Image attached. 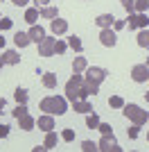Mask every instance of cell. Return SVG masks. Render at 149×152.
I'll return each instance as SVG.
<instances>
[{
    "instance_id": "cell-37",
    "label": "cell",
    "mask_w": 149,
    "mask_h": 152,
    "mask_svg": "<svg viewBox=\"0 0 149 152\" xmlns=\"http://www.w3.org/2000/svg\"><path fill=\"white\" fill-rule=\"evenodd\" d=\"M97 129L102 132V136H104V134H113V132H111V125H108V123H99Z\"/></svg>"
},
{
    "instance_id": "cell-18",
    "label": "cell",
    "mask_w": 149,
    "mask_h": 152,
    "mask_svg": "<svg viewBox=\"0 0 149 152\" xmlns=\"http://www.w3.org/2000/svg\"><path fill=\"white\" fill-rule=\"evenodd\" d=\"M86 68H88L86 57H74L72 59V70H74V73H84Z\"/></svg>"
},
{
    "instance_id": "cell-17",
    "label": "cell",
    "mask_w": 149,
    "mask_h": 152,
    "mask_svg": "<svg viewBox=\"0 0 149 152\" xmlns=\"http://www.w3.org/2000/svg\"><path fill=\"white\" fill-rule=\"evenodd\" d=\"M14 43L18 45V48H27V45L32 43V41H30V34H27V32H16V37H14Z\"/></svg>"
},
{
    "instance_id": "cell-12",
    "label": "cell",
    "mask_w": 149,
    "mask_h": 152,
    "mask_svg": "<svg viewBox=\"0 0 149 152\" xmlns=\"http://www.w3.org/2000/svg\"><path fill=\"white\" fill-rule=\"evenodd\" d=\"M93 23H95L97 27H102V30H106V27H111L113 23H115V16H113V14H99Z\"/></svg>"
},
{
    "instance_id": "cell-11",
    "label": "cell",
    "mask_w": 149,
    "mask_h": 152,
    "mask_svg": "<svg viewBox=\"0 0 149 152\" xmlns=\"http://www.w3.org/2000/svg\"><path fill=\"white\" fill-rule=\"evenodd\" d=\"M27 34H30V41H32V43H36V45L45 39V30H43L41 25H32Z\"/></svg>"
},
{
    "instance_id": "cell-42",
    "label": "cell",
    "mask_w": 149,
    "mask_h": 152,
    "mask_svg": "<svg viewBox=\"0 0 149 152\" xmlns=\"http://www.w3.org/2000/svg\"><path fill=\"white\" fill-rule=\"evenodd\" d=\"M45 150H48L45 145H36V148H32V152H45Z\"/></svg>"
},
{
    "instance_id": "cell-39",
    "label": "cell",
    "mask_w": 149,
    "mask_h": 152,
    "mask_svg": "<svg viewBox=\"0 0 149 152\" xmlns=\"http://www.w3.org/2000/svg\"><path fill=\"white\" fill-rule=\"evenodd\" d=\"M7 134H9V127H7V125H0V139H5Z\"/></svg>"
},
{
    "instance_id": "cell-15",
    "label": "cell",
    "mask_w": 149,
    "mask_h": 152,
    "mask_svg": "<svg viewBox=\"0 0 149 152\" xmlns=\"http://www.w3.org/2000/svg\"><path fill=\"white\" fill-rule=\"evenodd\" d=\"M72 109L77 114H90V111H93V104L88 100H77V102H72Z\"/></svg>"
},
{
    "instance_id": "cell-25",
    "label": "cell",
    "mask_w": 149,
    "mask_h": 152,
    "mask_svg": "<svg viewBox=\"0 0 149 152\" xmlns=\"http://www.w3.org/2000/svg\"><path fill=\"white\" fill-rule=\"evenodd\" d=\"M136 39H138V45H140V48H149V30H140Z\"/></svg>"
},
{
    "instance_id": "cell-43",
    "label": "cell",
    "mask_w": 149,
    "mask_h": 152,
    "mask_svg": "<svg viewBox=\"0 0 149 152\" xmlns=\"http://www.w3.org/2000/svg\"><path fill=\"white\" fill-rule=\"evenodd\" d=\"M5 107H7V102H5V98H2V100H0V114L5 111Z\"/></svg>"
},
{
    "instance_id": "cell-1",
    "label": "cell",
    "mask_w": 149,
    "mask_h": 152,
    "mask_svg": "<svg viewBox=\"0 0 149 152\" xmlns=\"http://www.w3.org/2000/svg\"><path fill=\"white\" fill-rule=\"evenodd\" d=\"M38 109L41 111H45V114H52V116H63L66 111H68V102H66V98H61V95H48V98H43V100L38 102Z\"/></svg>"
},
{
    "instance_id": "cell-33",
    "label": "cell",
    "mask_w": 149,
    "mask_h": 152,
    "mask_svg": "<svg viewBox=\"0 0 149 152\" xmlns=\"http://www.w3.org/2000/svg\"><path fill=\"white\" fill-rule=\"evenodd\" d=\"M138 132H140V125H136V123H133V125L127 129V136H129V139H138Z\"/></svg>"
},
{
    "instance_id": "cell-23",
    "label": "cell",
    "mask_w": 149,
    "mask_h": 152,
    "mask_svg": "<svg viewBox=\"0 0 149 152\" xmlns=\"http://www.w3.org/2000/svg\"><path fill=\"white\" fill-rule=\"evenodd\" d=\"M27 98H30V93H27L25 89H20V86L14 91V100L18 102V104H27Z\"/></svg>"
},
{
    "instance_id": "cell-31",
    "label": "cell",
    "mask_w": 149,
    "mask_h": 152,
    "mask_svg": "<svg viewBox=\"0 0 149 152\" xmlns=\"http://www.w3.org/2000/svg\"><path fill=\"white\" fill-rule=\"evenodd\" d=\"M66 50H68V43H66V41H59V39H56V43H54V52H56V55H63Z\"/></svg>"
},
{
    "instance_id": "cell-50",
    "label": "cell",
    "mask_w": 149,
    "mask_h": 152,
    "mask_svg": "<svg viewBox=\"0 0 149 152\" xmlns=\"http://www.w3.org/2000/svg\"><path fill=\"white\" fill-rule=\"evenodd\" d=\"M0 2H2V0H0Z\"/></svg>"
},
{
    "instance_id": "cell-28",
    "label": "cell",
    "mask_w": 149,
    "mask_h": 152,
    "mask_svg": "<svg viewBox=\"0 0 149 152\" xmlns=\"http://www.w3.org/2000/svg\"><path fill=\"white\" fill-rule=\"evenodd\" d=\"M86 125L90 127V129H97V125H99V116L90 111V114H88V118H86Z\"/></svg>"
},
{
    "instance_id": "cell-13",
    "label": "cell",
    "mask_w": 149,
    "mask_h": 152,
    "mask_svg": "<svg viewBox=\"0 0 149 152\" xmlns=\"http://www.w3.org/2000/svg\"><path fill=\"white\" fill-rule=\"evenodd\" d=\"M36 125H38V129H41V132H50V129H54V118H52V114L41 116V118L36 121Z\"/></svg>"
},
{
    "instance_id": "cell-30",
    "label": "cell",
    "mask_w": 149,
    "mask_h": 152,
    "mask_svg": "<svg viewBox=\"0 0 149 152\" xmlns=\"http://www.w3.org/2000/svg\"><path fill=\"white\" fill-rule=\"evenodd\" d=\"M12 114H14V118L18 121L20 116H25V114H27V104H16V109H14Z\"/></svg>"
},
{
    "instance_id": "cell-38",
    "label": "cell",
    "mask_w": 149,
    "mask_h": 152,
    "mask_svg": "<svg viewBox=\"0 0 149 152\" xmlns=\"http://www.w3.org/2000/svg\"><path fill=\"white\" fill-rule=\"evenodd\" d=\"M34 5H36V9H43L50 5V0H34Z\"/></svg>"
},
{
    "instance_id": "cell-21",
    "label": "cell",
    "mask_w": 149,
    "mask_h": 152,
    "mask_svg": "<svg viewBox=\"0 0 149 152\" xmlns=\"http://www.w3.org/2000/svg\"><path fill=\"white\" fill-rule=\"evenodd\" d=\"M38 12H41V16H43V18H48V20H52V18H56V16H59L56 7H52V5L43 7V9H38Z\"/></svg>"
},
{
    "instance_id": "cell-29",
    "label": "cell",
    "mask_w": 149,
    "mask_h": 152,
    "mask_svg": "<svg viewBox=\"0 0 149 152\" xmlns=\"http://www.w3.org/2000/svg\"><path fill=\"white\" fill-rule=\"evenodd\" d=\"M127 14H136V0H120Z\"/></svg>"
},
{
    "instance_id": "cell-20",
    "label": "cell",
    "mask_w": 149,
    "mask_h": 152,
    "mask_svg": "<svg viewBox=\"0 0 149 152\" xmlns=\"http://www.w3.org/2000/svg\"><path fill=\"white\" fill-rule=\"evenodd\" d=\"M81 89L86 91L88 95H95L99 91V84H95V82H90V80H86V77H84V82H81Z\"/></svg>"
},
{
    "instance_id": "cell-44",
    "label": "cell",
    "mask_w": 149,
    "mask_h": 152,
    "mask_svg": "<svg viewBox=\"0 0 149 152\" xmlns=\"http://www.w3.org/2000/svg\"><path fill=\"white\" fill-rule=\"evenodd\" d=\"M0 48H5V37H0Z\"/></svg>"
},
{
    "instance_id": "cell-34",
    "label": "cell",
    "mask_w": 149,
    "mask_h": 152,
    "mask_svg": "<svg viewBox=\"0 0 149 152\" xmlns=\"http://www.w3.org/2000/svg\"><path fill=\"white\" fill-rule=\"evenodd\" d=\"M149 9V0H136V12H147Z\"/></svg>"
},
{
    "instance_id": "cell-4",
    "label": "cell",
    "mask_w": 149,
    "mask_h": 152,
    "mask_svg": "<svg viewBox=\"0 0 149 152\" xmlns=\"http://www.w3.org/2000/svg\"><path fill=\"white\" fill-rule=\"evenodd\" d=\"M127 25H129V30H147V25H149V18H147V14H140V12H136V14H129V20H127Z\"/></svg>"
},
{
    "instance_id": "cell-49",
    "label": "cell",
    "mask_w": 149,
    "mask_h": 152,
    "mask_svg": "<svg viewBox=\"0 0 149 152\" xmlns=\"http://www.w3.org/2000/svg\"><path fill=\"white\" fill-rule=\"evenodd\" d=\"M0 18H2V14H0Z\"/></svg>"
},
{
    "instance_id": "cell-27",
    "label": "cell",
    "mask_w": 149,
    "mask_h": 152,
    "mask_svg": "<svg viewBox=\"0 0 149 152\" xmlns=\"http://www.w3.org/2000/svg\"><path fill=\"white\" fill-rule=\"evenodd\" d=\"M68 48H72L74 52H81V48H84V45H81V39L79 37H70L68 39Z\"/></svg>"
},
{
    "instance_id": "cell-6",
    "label": "cell",
    "mask_w": 149,
    "mask_h": 152,
    "mask_svg": "<svg viewBox=\"0 0 149 152\" xmlns=\"http://www.w3.org/2000/svg\"><path fill=\"white\" fill-rule=\"evenodd\" d=\"M131 80L138 84H142L149 80V66L147 64H136L133 68H131Z\"/></svg>"
},
{
    "instance_id": "cell-3",
    "label": "cell",
    "mask_w": 149,
    "mask_h": 152,
    "mask_svg": "<svg viewBox=\"0 0 149 152\" xmlns=\"http://www.w3.org/2000/svg\"><path fill=\"white\" fill-rule=\"evenodd\" d=\"M86 98H88V93L81 89V84H79V82H74L72 77H70L68 84H66V100L77 102V100H86Z\"/></svg>"
},
{
    "instance_id": "cell-5",
    "label": "cell",
    "mask_w": 149,
    "mask_h": 152,
    "mask_svg": "<svg viewBox=\"0 0 149 152\" xmlns=\"http://www.w3.org/2000/svg\"><path fill=\"white\" fill-rule=\"evenodd\" d=\"M106 75H108V70L102 68V66H88L86 68V80H90L95 84H102L106 80Z\"/></svg>"
},
{
    "instance_id": "cell-24",
    "label": "cell",
    "mask_w": 149,
    "mask_h": 152,
    "mask_svg": "<svg viewBox=\"0 0 149 152\" xmlns=\"http://www.w3.org/2000/svg\"><path fill=\"white\" fill-rule=\"evenodd\" d=\"M56 141H59V136H56V134L52 132V129H50V132H45V141H43V145L48 148V150L56 145Z\"/></svg>"
},
{
    "instance_id": "cell-8",
    "label": "cell",
    "mask_w": 149,
    "mask_h": 152,
    "mask_svg": "<svg viewBox=\"0 0 149 152\" xmlns=\"http://www.w3.org/2000/svg\"><path fill=\"white\" fill-rule=\"evenodd\" d=\"M54 43H56V39L45 37L43 41L38 43V52H41V57H52V55H54Z\"/></svg>"
},
{
    "instance_id": "cell-48",
    "label": "cell",
    "mask_w": 149,
    "mask_h": 152,
    "mask_svg": "<svg viewBox=\"0 0 149 152\" xmlns=\"http://www.w3.org/2000/svg\"><path fill=\"white\" fill-rule=\"evenodd\" d=\"M147 66H149V59H147Z\"/></svg>"
},
{
    "instance_id": "cell-22",
    "label": "cell",
    "mask_w": 149,
    "mask_h": 152,
    "mask_svg": "<svg viewBox=\"0 0 149 152\" xmlns=\"http://www.w3.org/2000/svg\"><path fill=\"white\" fill-rule=\"evenodd\" d=\"M56 82H59V80H56L54 73H43V86L45 89H54Z\"/></svg>"
},
{
    "instance_id": "cell-26",
    "label": "cell",
    "mask_w": 149,
    "mask_h": 152,
    "mask_svg": "<svg viewBox=\"0 0 149 152\" xmlns=\"http://www.w3.org/2000/svg\"><path fill=\"white\" fill-rule=\"evenodd\" d=\"M108 107H111V109H122L124 100L120 98V95H111V98H108Z\"/></svg>"
},
{
    "instance_id": "cell-41",
    "label": "cell",
    "mask_w": 149,
    "mask_h": 152,
    "mask_svg": "<svg viewBox=\"0 0 149 152\" xmlns=\"http://www.w3.org/2000/svg\"><path fill=\"white\" fill-rule=\"evenodd\" d=\"M124 25H127V23H124V20H118V18H115V23H113V27H115V30H122Z\"/></svg>"
},
{
    "instance_id": "cell-16",
    "label": "cell",
    "mask_w": 149,
    "mask_h": 152,
    "mask_svg": "<svg viewBox=\"0 0 149 152\" xmlns=\"http://www.w3.org/2000/svg\"><path fill=\"white\" fill-rule=\"evenodd\" d=\"M18 125H20V129H25V132H30V129H34L36 121H34V118H32L30 114H25V116H20V118H18Z\"/></svg>"
},
{
    "instance_id": "cell-40",
    "label": "cell",
    "mask_w": 149,
    "mask_h": 152,
    "mask_svg": "<svg viewBox=\"0 0 149 152\" xmlns=\"http://www.w3.org/2000/svg\"><path fill=\"white\" fill-rule=\"evenodd\" d=\"M27 2L30 0H12V5H16V7H27Z\"/></svg>"
},
{
    "instance_id": "cell-2",
    "label": "cell",
    "mask_w": 149,
    "mask_h": 152,
    "mask_svg": "<svg viewBox=\"0 0 149 152\" xmlns=\"http://www.w3.org/2000/svg\"><path fill=\"white\" fill-rule=\"evenodd\" d=\"M122 114L127 116L131 123H136V125H145V123L149 121V114L145 111L142 107H138V104H124Z\"/></svg>"
},
{
    "instance_id": "cell-10",
    "label": "cell",
    "mask_w": 149,
    "mask_h": 152,
    "mask_svg": "<svg viewBox=\"0 0 149 152\" xmlns=\"http://www.w3.org/2000/svg\"><path fill=\"white\" fill-rule=\"evenodd\" d=\"M50 30H52V34H56V37H59V34H66V32H68V20H63V18L56 16V18L50 20Z\"/></svg>"
},
{
    "instance_id": "cell-14",
    "label": "cell",
    "mask_w": 149,
    "mask_h": 152,
    "mask_svg": "<svg viewBox=\"0 0 149 152\" xmlns=\"http://www.w3.org/2000/svg\"><path fill=\"white\" fill-rule=\"evenodd\" d=\"M0 59H2V64H7V66H16V64H20V55L16 50H5Z\"/></svg>"
},
{
    "instance_id": "cell-46",
    "label": "cell",
    "mask_w": 149,
    "mask_h": 152,
    "mask_svg": "<svg viewBox=\"0 0 149 152\" xmlns=\"http://www.w3.org/2000/svg\"><path fill=\"white\" fill-rule=\"evenodd\" d=\"M2 66H5V64H2V59H0V70H2Z\"/></svg>"
},
{
    "instance_id": "cell-7",
    "label": "cell",
    "mask_w": 149,
    "mask_h": 152,
    "mask_svg": "<svg viewBox=\"0 0 149 152\" xmlns=\"http://www.w3.org/2000/svg\"><path fill=\"white\" fill-rule=\"evenodd\" d=\"M97 148H99V150H104V152H120V150H122V148L118 145V141L113 139V134H104L102 141L97 143Z\"/></svg>"
},
{
    "instance_id": "cell-9",
    "label": "cell",
    "mask_w": 149,
    "mask_h": 152,
    "mask_svg": "<svg viewBox=\"0 0 149 152\" xmlns=\"http://www.w3.org/2000/svg\"><path fill=\"white\" fill-rule=\"evenodd\" d=\"M99 41H102L104 48H113V45L118 43V37H115V32H113L111 27H106V30L99 32Z\"/></svg>"
},
{
    "instance_id": "cell-36",
    "label": "cell",
    "mask_w": 149,
    "mask_h": 152,
    "mask_svg": "<svg viewBox=\"0 0 149 152\" xmlns=\"http://www.w3.org/2000/svg\"><path fill=\"white\" fill-rule=\"evenodd\" d=\"M61 139L68 141V143H70V141H74V129H63V132H61Z\"/></svg>"
},
{
    "instance_id": "cell-35",
    "label": "cell",
    "mask_w": 149,
    "mask_h": 152,
    "mask_svg": "<svg viewBox=\"0 0 149 152\" xmlns=\"http://www.w3.org/2000/svg\"><path fill=\"white\" fill-rule=\"evenodd\" d=\"M12 25H14V20L9 18V16H2V18H0V30H9Z\"/></svg>"
},
{
    "instance_id": "cell-45",
    "label": "cell",
    "mask_w": 149,
    "mask_h": 152,
    "mask_svg": "<svg viewBox=\"0 0 149 152\" xmlns=\"http://www.w3.org/2000/svg\"><path fill=\"white\" fill-rule=\"evenodd\" d=\"M145 100H147V102H149V91H147V93H145Z\"/></svg>"
},
{
    "instance_id": "cell-32",
    "label": "cell",
    "mask_w": 149,
    "mask_h": 152,
    "mask_svg": "<svg viewBox=\"0 0 149 152\" xmlns=\"http://www.w3.org/2000/svg\"><path fill=\"white\" fill-rule=\"evenodd\" d=\"M81 150L84 152H95V150H99V148H97V143H93V141H84V143H81Z\"/></svg>"
},
{
    "instance_id": "cell-19",
    "label": "cell",
    "mask_w": 149,
    "mask_h": 152,
    "mask_svg": "<svg viewBox=\"0 0 149 152\" xmlns=\"http://www.w3.org/2000/svg\"><path fill=\"white\" fill-rule=\"evenodd\" d=\"M38 16H41V12H38L36 7H30L27 12H25V20L30 23V25H36V20H38Z\"/></svg>"
},
{
    "instance_id": "cell-47",
    "label": "cell",
    "mask_w": 149,
    "mask_h": 152,
    "mask_svg": "<svg viewBox=\"0 0 149 152\" xmlns=\"http://www.w3.org/2000/svg\"><path fill=\"white\" fill-rule=\"evenodd\" d=\"M147 141H149V132H147Z\"/></svg>"
}]
</instances>
